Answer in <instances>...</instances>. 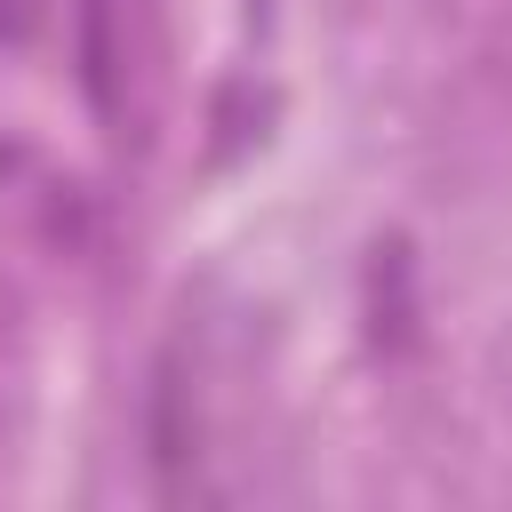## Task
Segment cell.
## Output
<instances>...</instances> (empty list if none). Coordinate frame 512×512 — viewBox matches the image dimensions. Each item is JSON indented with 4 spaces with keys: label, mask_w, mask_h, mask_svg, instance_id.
I'll list each match as a JSON object with an SVG mask.
<instances>
[{
    "label": "cell",
    "mask_w": 512,
    "mask_h": 512,
    "mask_svg": "<svg viewBox=\"0 0 512 512\" xmlns=\"http://www.w3.org/2000/svg\"><path fill=\"white\" fill-rule=\"evenodd\" d=\"M32 16H40V0H0V40H24Z\"/></svg>",
    "instance_id": "7a4b0ae2"
},
{
    "label": "cell",
    "mask_w": 512,
    "mask_h": 512,
    "mask_svg": "<svg viewBox=\"0 0 512 512\" xmlns=\"http://www.w3.org/2000/svg\"><path fill=\"white\" fill-rule=\"evenodd\" d=\"M80 72H88V96L112 112L128 72V0H80Z\"/></svg>",
    "instance_id": "6da1fadb"
}]
</instances>
